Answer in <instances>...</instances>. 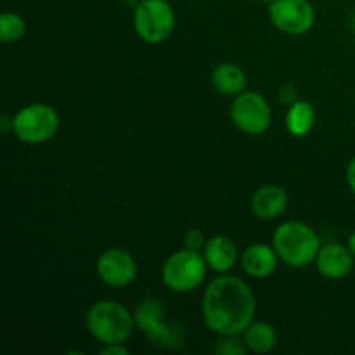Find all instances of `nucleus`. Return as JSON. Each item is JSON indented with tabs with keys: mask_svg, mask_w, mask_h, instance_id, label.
<instances>
[{
	"mask_svg": "<svg viewBox=\"0 0 355 355\" xmlns=\"http://www.w3.org/2000/svg\"><path fill=\"white\" fill-rule=\"evenodd\" d=\"M201 311L210 331L220 336H239L255 321L257 300L245 281L220 274L205 290Z\"/></svg>",
	"mask_w": 355,
	"mask_h": 355,
	"instance_id": "1",
	"label": "nucleus"
},
{
	"mask_svg": "<svg viewBox=\"0 0 355 355\" xmlns=\"http://www.w3.org/2000/svg\"><path fill=\"white\" fill-rule=\"evenodd\" d=\"M85 326L103 345L125 343L137 328L134 314L123 304L113 300H101L90 305L85 314Z\"/></svg>",
	"mask_w": 355,
	"mask_h": 355,
	"instance_id": "2",
	"label": "nucleus"
},
{
	"mask_svg": "<svg viewBox=\"0 0 355 355\" xmlns=\"http://www.w3.org/2000/svg\"><path fill=\"white\" fill-rule=\"evenodd\" d=\"M272 246L279 255V260H283L286 266L300 269L315 262L321 250V241L311 225L300 220H288L283 222L274 232Z\"/></svg>",
	"mask_w": 355,
	"mask_h": 355,
	"instance_id": "3",
	"label": "nucleus"
},
{
	"mask_svg": "<svg viewBox=\"0 0 355 355\" xmlns=\"http://www.w3.org/2000/svg\"><path fill=\"white\" fill-rule=\"evenodd\" d=\"M208 263L203 253L184 248L172 253L162 267V281L173 293H189L207 279Z\"/></svg>",
	"mask_w": 355,
	"mask_h": 355,
	"instance_id": "4",
	"label": "nucleus"
},
{
	"mask_svg": "<svg viewBox=\"0 0 355 355\" xmlns=\"http://www.w3.org/2000/svg\"><path fill=\"white\" fill-rule=\"evenodd\" d=\"M59 128V114L45 103H31L12 116V134L24 144H44Z\"/></svg>",
	"mask_w": 355,
	"mask_h": 355,
	"instance_id": "5",
	"label": "nucleus"
},
{
	"mask_svg": "<svg viewBox=\"0 0 355 355\" xmlns=\"http://www.w3.org/2000/svg\"><path fill=\"white\" fill-rule=\"evenodd\" d=\"M134 30L146 44L168 40L175 28V12L168 0H141L134 10Z\"/></svg>",
	"mask_w": 355,
	"mask_h": 355,
	"instance_id": "6",
	"label": "nucleus"
},
{
	"mask_svg": "<svg viewBox=\"0 0 355 355\" xmlns=\"http://www.w3.org/2000/svg\"><path fill=\"white\" fill-rule=\"evenodd\" d=\"M135 326L148 336L151 345L159 349H177L182 345V329L165 322V309L156 298H146L134 312Z\"/></svg>",
	"mask_w": 355,
	"mask_h": 355,
	"instance_id": "7",
	"label": "nucleus"
},
{
	"mask_svg": "<svg viewBox=\"0 0 355 355\" xmlns=\"http://www.w3.org/2000/svg\"><path fill=\"white\" fill-rule=\"evenodd\" d=\"M231 120L236 128L248 135H262L272 123L269 103L259 92L245 90L231 104Z\"/></svg>",
	"mask_w": 355,
	"mask_h": 355,
	"instance_id": "8",
	"label": "nucleus"
},
{
	"mask_svg": "<svg viewBox=\"0 0 355 355\" xmlns=\"http://www.w3.org/2000/svg\"><path fill=\"white\" fill-rule=\"evenodd\" d=\"M274 26L288 35H304L314 26L315 10L309 0H274L269 6Z\"/></svg>",
	"mask_w": 355,
	"mask_h": 355,
	"instance_id": "9",
	"label": "nucleus"
},
{
	"mask_svg": "<svg viewBox=\"0 0 355 355\" xmlns=\"http://www.w3.org/2000/svg\"><path fill=\"white\" fill-rule=\"evenodd\" d=\"M99 279L111 288H127L137 277V262L127 250L110 248L97 259Z\"/></svg>",
	"mask_w": 355,
	"mask_h": 355,
	"instance_id": "10",
	"label": "nucleus"
},
{
	"mask_svg": "<svg viewBox=\"0 0 355 355\" xmlns=\"http://www.w3.org/2000/svg\"><path fill=\"white\" fill-rule=\"evenodd\" d=\"M354 260L355 259L349 246L340 245V243H329V245L321 246L314 263L322 277L338 281L352 272Z\"/></svg>",
	"mask_w": 355,
	"mask_h": 355,
	"instance_id": "11",
	"label": "nucleus"
},
{
	"mask_svg": "<svg viewBox=\"0 0 355 355\" xmlns=\"http://www.w3.org/2000/svg\"><path fill=\"white\" fill-rule=\"evenodd\" d=\"M277 260H279V255L274 250V246L255 243L243 252L241 267L250 277L266 279L276 272Z\"/></svg>",
	"mask_w": 355,
	"mask_h": 355,
	"instance_id": "12",
	"label": "nucleus"
},
{
	"mask_svg": "<svg viewBox=\"0 0 355 355\" xmlns=\"http://www.w3.org/2000/svg\"><path fill=\"white\" fill-rule=\"evenodd\" d=\"M203 257L208 267L217 274H225L234 269L239 260L238 246L229 236H214L203 248Z\"/></svg>",
	"mask_w": 355,
	"mask_h": 355,
	"instance_id": "13",
	"label": "nucleus"
},
{
	"mask_svg": "<svg viewBox=\"0 0 355 355\" xmlns=\"http://www.w3.org/2000/svg\"><path fill=\"white\" fill-rule=\"evenodd\" d=\"M288 208V194L281 186L267 184L255 191L252 198V210L260 220H274Z\"/></svg>",
	"mask_w": 355,
	"mask_h": 355,
	"instance_id": "14",
	"label": "nucleus"
},
{
	"mask_svg": "<svg viewBox=\"0 0 355 355\" xmlns=\"http://www.w3.org/2000/svg\"><path fill=\"white\" fill-rule=\"evenodd\" d=\"M211 83H214L217 92L236 97L245 92L246 85H248V78H246V73L238 64L222 62L211 71Z\"/></svg>",
	"mask_w": 355,
	"mask_h": 355,
	"instance_id": "15",
	"label": "nucleus"
},
{
	"mask_svg": "<svg viewBox=\"0 0 355 355\" xmlns=\"http://www.w3.org/2000/svg\"><path fill=\"white\" fill-rule=\"evenodd\" d=\"M277 331L270 322L253 321L243 331V342L253 354H269L277 347Z\"/></svg>",
	"mask_w": 355,
	"mask_h": 355,
	"instance_id": "16",
	"label": "nucleus"
},
{
	"mask_svg": "<svg viewBox=\"0 0 355 355\" xmlns=\"http://www.w3.org/2000/svg\"><path fill=\"white\" fill-rule=\"evenodd\" d=\"M315 113L309 101H295L286 113V128L295 137H304L314 127Z\"/></svg>",
	"mask_w": 355,
	"mask_h": 355,
	"instance_id": "17",
	"label": "nucleus"
},
{
	"mask_svg": "<svg viewBox=\"0 0 355 355\" xmlns=\"http://www.w3.org/2000/svg\"><path fill=\"white\" fill-rule=\"evenodd\" d=\"M26 35V21L16 12H3L0 16V40L3 44H16Z\"/></svg>",
	"mask_w": 355,
	"mask_h": 355,
	"instance_id": "18",
	"label": "nucleus"
},
{
	"mask_svg": "<svg viewBox=\"0 0 355 355\" xmlns=\"http://www.w3.org/2000/svg\"><path fill=\"white\" fill-rule=\"evenodd\" d=\"M215 352L222 355H243L248 352L245 342H239L238 336H222L215 345Z\"/></svg>",
	"mask_w": 355,
	"mask_h": 355,
	"instance_id": "19",
	"label": "nucleus"
},
{
	"mask_svg": "<svg viewBox=\"0 0 355 355\" xmlns=\"http://www.w3.org/2000/svg\"><path fill=\"white\" fill-rule=\"evenodd\" d=\"M184 243H186V248L198 250V252H200V250H203L205 245H207V238H205V234L200 229H191V231H187Z\"/></svg>",
	"mask_w": 355,
	"mask_h": 355,
	"instance_id": "20",
	"label": "nucleus"
},
{
	"mask_svg": "<svg viewBox=\"0 0 355 355\" xmlns=\"http://www.w3.org/2000/svg\"><path fill=\"white\" fill-rule=\"evenodd\" d=\"M101 354L104 355H128L130 350L125 347V343H111V345H104V349L101 350Z\"/></svg>",
	"mask_w": 355,
	"mask_h": 355,
	"instance_id": "21",
	"label": "nucleus"
},
{
	"mask_svg": "<svg viewBox=\"0 0 355 355\" xmlns=\"http://www.w3.org/2000/svg\"><path fill=\"white\" fill-rule=\"evenodd\" d=\"M281 101L286 104H293L295 101H298L293 87H283V90H281Z\"/></svg>",
	"mask_w": 355,
	"mask_h": 355,
	"instance_id": "22",
	"label": "nucleus"
},
{
	"mask_svg": "<svg viewBox=\"0 0 355 355\" xmlns=\"http://www.w3.org/2000/svg\"><path fill=\"white\" fill-rule=\"evenodd\" d=\"M347 184H349L350 191L355 194V156L350 159L349 166H347Z\"/></svg>",
	"mask_w": 355,
	"mask_h": 355,
	"instance_id": "23",
	"label": "nucleus"
},
{
	"mask_svg": "<svg viewBox=\"0 0 355 355\" xmlns=\"http://www.w3.org/2000/svg\"><path fill=\"white\" fill-rule=\"evenodd\" d=\"M347 246H349V250H350V252H352V255H354V259H355V231L349 236V241H347Z\"/></svg>",
	"mask_w": 355,
	"mask_h": 355,
	"instance_id": "24",
	"label": "nucleus"
},
{
	"mask_svg": "<svg viewBox=\"0 0 355 355\" xmlns=\"http://www.w3.org/2000/svg\"><path fill=\"white\" fill-rule=\"evenodd\" d=\"M352 28H354V31H355V16L352 17Z\"/></svg>",
	"mask_w": 355,
	"mask_h": 355,
	"instance_id": "25",
	"label": "nucleus"
},
{
	"mask_svg": "<svg viewBox=\"0 0 355 355\" xmlns=\"http://www.w3.org/2000/svg\"><path fill=\"white\" fill-rule=\"evenodd\" d=\"M262 2H267V3H270V2H274V0H262Z\"/></svg>",
	"mask_w": 355,
	"mask_h": 355,
	"instance_id": "26",
	"label": "nucleus"
}]
</instances>
